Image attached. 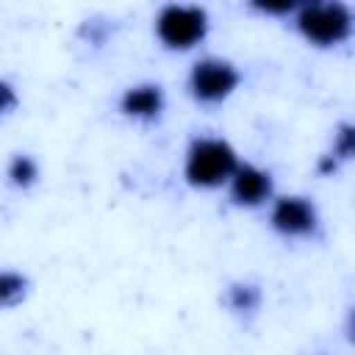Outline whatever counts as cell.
I'll use <instances>...</instances> for the list:
<instances>
[{"label": "cell", "mask_w": 355, "mask_h": 355, "mask_svg": "<svg viewBox=\"0 0 355 355\" xmlns=\"http://www.w3.org/2000/svg\"><path fill=\"white\" fill-rule=\"evenodd\" d=\"M239 166V153L227 139L197 136L191 139L183 161V178L191 189H219Z\"/></svg>", "instance_id": "1"}, {"label": "cell", "mask_w": 355, "mask_h": 355, "mask_svg": "<svg viewBox=\"0 0 355 355\" xmlns=\"http://www.w3.org/2000/svg\"><path fill=\"white\" fill-rule=\"evenodd\" d=\"M222 302H225V308H227L230 313H236V316H255L258 308H261V302H263V291H261V286L252 283V280H233V283L225 288Z\"/></svg>", "instance_id": "8"}, {"label": "cell", "mask_w": 355, "mask_h": 355, "mask_svg": "<svg viewBox=\"0 0 355 355\" xmlns=\"http://www.w3.org/2000/svg\"><path fill=\"white\" fill-rule=\"evenodd\" d=\"M241 83V72L227 58H200L191 64L189 72V94L202 105H219L225 103Z\"/></svg>", "instance_id": "4"}, {"label": "cell", "mask_w": 355, "mask_h": 355, "mask_svg": "<svg viewBox=\"0 0 355 355\" xmlns=\"http://www.w3.org/2000/svg\"><path fill=\"white\" fill-rule=\"evenodd\" d=\"M305 0H247V6L258 14H266V17H286V14H294Z\"/></svg>", "instance_id": "12"}, {"label": "cell", "mask_w": 355, "mask_h": 355, "mask_svg": "<svg viewBox=\"0 0 355 355\" xmlns=\"http://www.w3.org/2000/svg\"><path fill=\"white\" fill-rule=\"evenodd\" d=\"M230 200L241 208H261L266 202H272L275 197V178L269 169H261L255 164H241L233 169L230 180Z\"/></svg>", "instance_id": "6"}, {"label": "cell", "mask_w": 355, "mask_h": 355, "mask_svg": "<svg viewBox=\"0 0 355 355\" xmlns=\"http://www.w3.org/2000/svg\"><path fill=\"white\" fill-rule=\"evenodd\" d=\"M305 3H319V0H305ZM305 3H302V6H305Z\"/></svg>", "instance_id": "15"}, {"label": "cell", "mask_w": 355, "mask_h": 355, "mask_svg": "<svg viewBox=\"0 0 355 355\" xmlns=\"http://www.w3.org/2000/svg\"><path fill=\"white\" fill-rule=\"evenodd\" d=\"M166 105L164 89L158 83H136L128 86L119 97V111L136 122H155Z\"/></svg>", "instance_id": "7"}, {"label": "cell", "mask_w": 355, "mask_h": 355, "mask_svg": "<svg viewBox=\"0 0 355 355\" xmlns=\"http://www.w3.org/2000/svg\"><path fill=\"white\" fill-rule=\"evenodd\" d=\"M211 31L208 11L194 3H166L155 14V36L166 50H191Z\"/></svg>", "instance_id": "3"}, {"label": "cell", "mask_w": 355, "mask_h": 355, "mask_svg": "<svg viewBox=\"0 0 355 355\" xmlns=\"http://www.w3.org/2000/svg\"><path fill=\"white\" fill-rule=\"evenodd\" d=\"M6 178L14 189H31L36 180H39V164L33 155L28 153H17L11 161H8V169H6Z\"/></svg>", "instance_id": "10"}, {"label": "cell", "mask_w": 355, "mask_h": 355, "mask_svg": "<svg viewBox=\"0 0 355 355\" xmlns=\"http://www.w3.org/2000/svg\"><path fill=\"white\" fill-rule=\"evenodd\" d=\"M319 208L302 194H283L272 200L269 227L283 239H313L319 233Z\"/></svg>", "instance_id": "5"}, {"label": "cell", "mask_w": 355, "mask_h": 355, "mask_svg": "<svg viewBox=\"0 0 355 355\" xmlns=\"http://www.w3.org/2000/svg\"><path fill=\"white\" fill-rule=\"evenodd\" d=\"M17 105H19V94H17L14 83L6 80V78H0V116L11 114Z\"/></svg>", "instance_id": "13"}, {"label": "cell", "mask_w": 355, "mask_h": 355, "mask_svg": "<svg viewBox=\"0 0 355 355\" xmlns=\"http://www.w3.org/2000/svg\"><path fill=\"white\" fill-rule=\"evenodd\" d=\"M297 31L313 47H338L352 39L355 17L344 0L305 3L297 11Z\"/></svg>", "instance_id": "2"}, {"label": "cell", "mask_w": 355, "mask_h": 355, "mask_svg": "<svg viewBox=\"0 0 355 355\" xmlns=\"http://www.w3.org/2000/svg\"><path fill=\"white\" fill-rule=\"evenodd\" d=\"M338 166H341V161H338L336 155H330V153L319 155V161H316V172H319L322 178H330V175H333Z\"/></svg>", "instance_id": "14"}, {"label": "cell", "mask_w": 355, "mask_h": 355, "mask_svg": "<svg viewBox=\"0 0 355 355\" xmlns=\"http://www.w3.org/2000/svg\"><path fill=\"white\" fill-rule=\"evenodd\" d=\"M31 291V280L22 272L0 269V308H17Z\"/></svg>", "instance_id": "9"}, {"label": "cell", "mask_w": 355, "mask_h": 355, "mask_svg": "<svg viewBox=\"0 0 355 355\" xmlns=\"http://www.w3.org/2000/svg\"><path fill=\"white\" fill-rule=\"evenodd\" d=\"M352 153H355V125L352 122H341L336 128V133H333V150H330V155H336L344 164V161L352 158Z\"/></svg>", "instance_id": "11"}]
</instances>
